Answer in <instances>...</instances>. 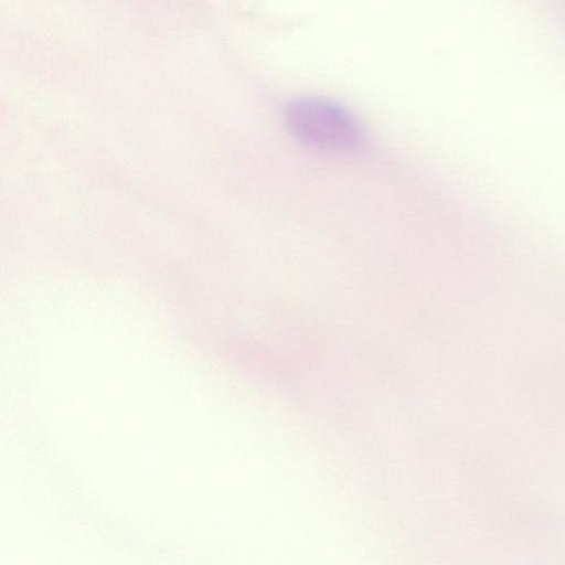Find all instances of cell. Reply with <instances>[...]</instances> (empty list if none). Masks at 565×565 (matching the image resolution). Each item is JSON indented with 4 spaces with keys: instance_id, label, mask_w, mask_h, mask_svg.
Here are the masks:
<instances>
[{
    "instance_id": "1",
    "label": "cell",
    "mask_w": 565,
    "mask_h": 565,
    "mask_svg": "<svg viewBox=\"0 0 565 565\" xmlns=\"http://www.w3.org/2000/svg\"><path fill=\"white\" fill-rule=\"evenodd\" d=\"M286 121L300 141L324 151H350L363 139L356 117L339 103L322 97L291 100L286 108Z\"/></svg>"
}]
</instances>
